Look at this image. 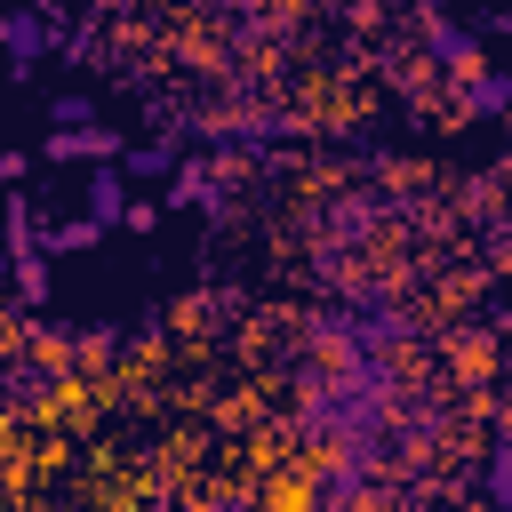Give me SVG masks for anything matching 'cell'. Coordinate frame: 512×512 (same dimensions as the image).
Masks as SVG:
<instances>
[{"instance_id":"1","label":"cell","mask_w":512,"mask_h":512,"mask_svg":"<svg viewBox=\"0 0 512 512\" xmlns=\"http://www.w3.org/2000/svg\"><path fill=\"white\" fill-rule=\"evenodd\" d=\"M72 376H80L72 360L32 352V344H8V360H0V408H8V424H32L40 408H56Z\"/></svg>"},{"instance_id":"2","label":"cell","mask_w":512,"mask_h":512,"mask_svg":"<svg viewBox=\"0 0 512 512\" xmlns=\"http://www.w3.org/2000/svg\"><path fill=\"white\" fill-rule=\"evenodd\" d=\"M416 32H424V64H432L440 80H472V72H480V32H472V24L440 16V8H416Z\"/></svg>"},{"instance_id":"3","label":"cell","mask_w":512,"mask_h":512,"mask_svg":"<svg viewBox=\"0 0 512 512\" xmlns=\"http://www.w3.org/2000/svg\"><path fill=\"white\" fill-rule=\"evenodd\" d=\"M0 48H8V80H32L56 56V8H8L0 16Z\"/></svg>"},{"instance_id":"4","label":"cell","mask_w":512,"mask_h":512,"mask_svg":"<svg viewBox=\"0 0 512 512\" xmlns=\"http://www.w3.org/2000/svg\"><path fill=\"white\" fill-rule=\"evenodd\" d=\"M160 208H176V216H232V168H216V160H184L176 168V184L160 192Z\"/></svg>"},{"instance_id":"5","label":"cell","mask_w":512,"mask_h":512,"mask_svg":"<svg viewBox=\"0 0 512 512\" xmlns=\"http://www.w3.org/2000/svg\"><path fill=\"white\" fill-rule=\"evenodd\" d=\"M448 104L464 120H512V64H480L472 80H448Z\"/></svg>"},{"instance_id":"6","label":"cell","mask_w":512,"mask_h":512,"mask_svg":"<svg viewBox=\"0 0 512 512\" xmlns=\"http://www.w3.org/2000/svg\"><path fill=\"white\" fill-rule=\"evenodd\" d=\"M360 496H368V472H360L352 456H320V472L304 480V504H312V512H352Z\"/></svg>"},{"instance_id":"7","label":"cell","mask_w":512,"mask_h":512,"mask_svg":"<svg viewBox=\"0 0 512 512\" xmlns=\"http://www.w3.org/2000/svg\"><path fill=\"white\" fill-rule=\"evenodd\" d=\"M128 176L120 168H88V184H80V216L96 224V232H128Z\"/></svg>"},{"instance_id":"8","label":"cell","mask_w":512,"mask_h":512,"mask_svg":"<svg viewBox=\"0 0 512 512\" xmlns=\"http://www.w3.org/2000/svg\"><path fill=\"white\" fill-rule=\"evenodd\" d=\"M176 168H184V144H176V136L128 144V160H120V176H136V184H176Z\"/></svg>"},{"instance_id":"9","label":"cell","mask_w":512,"mask_h":512,"mask_svg":"<svg viewBox=\"0 0 512 512\" xmlns=\"http://www.w3.org/2000/svg\"><path fill=\"white\" fill-rule=\"evenodd\" d=\"M480 504L488 512H512V416L496 424V440H488V472H480Z\"/></svg>"},{"instance_id":"10","label":"cell","mask_w":512,"mask_h":512,"mask_svg":"<svg viewBox=\"0 0 512 512\" xmlns=\"http://www.w3.org/2000/svg\"><path fill=\"white\" fill-rule=\"evenodd\" d=\"M40 232H48V224L32 216V192H8V256H0V264H8V272L32 264V256H40Z\"/></svg>"},{"instance_id":"11","label":"cell","mask_w":512,"mask_h":512,"mask_svg":"<svg viewBox=\"0 0 512 512\" xmlns=\"http://www.w3.org/2000/svg\"><path fill=\"white\" fill-rule=\"evenodd\" d=\"M88 128H104V120H96V96L56 88V96H48V136H88Z\"/></svg>"},{"instance_id":"12","label":"cell","mask_w":512,"mask_h":512,"mask_svg":"<svg viewBox=\"0 0 512 512\" xmlns=\"http://www.w3.org/2000/svg\"><path fill=\"white\" fill-rule=\"evenodd\" d=\"M96 240H104V232H96L88 216H56V224L40 232V256H88Z\"/></svg>"},{"instance_id":"13","label":"cell","mask_w":512,"mask_h":512,"mask_svg":"<svg viewBox=\"0 0 512 512\" xmlns=\"http://www.w3.org/2000/svg\"><path fill=\"white\" fill-rule=\"evenodd\" d=\"M56 296V272H48V256H32V264H16V304L8 312H24V320H40V304Z\"/></svg>"},{"instance_id":"14","label":"cell","mask_w":512,"mask_h":512,"mask_svg":"<svg viewBox=\"0 0 512 512\" xmlns=\"http://www.w3.org/2000/svg\"><path fill=\"white\" fill-rule=\"evenodd\" d=\"M136 352V336L128 328H112V320H96V328H80V360H96V368H112V360H128Z\"/></svg>"},{"instance_id":"15","label":"cell","mask_w":512,"mask_h":512,"mask_svg":"<svg viewBox=\"0 0 512 512\" xmlns=\"http://www.w3.org/2000/svg\"><path fill=\"white\" fill-rule=\"evenodd\" d=\"M184 512H256V496L248 488H224V496H192Z\"/></svg>"},{"instance_id":"16","label":"cell","mask_w":512,"mask_h":512,"mask_svg":"<svg viewBox=\"0 0 512 512\" xmlns=\"http://www.w3.org/2000/svg\"><path fill=\"white\" fill-rule=\"evenodd\" d=\"M24 176H32V152L8 144V152H0V184H24Z\"/></svg>"},{"instance_id":"17","label":"cell","mask_w":512,"mask_h":512,"mask_svg":"<svg viewBox=\"0 0 512 512\" xmlns=\"http://www.w3.org/2000/svg\"><path fill=\"white\" fill-rule=\"evenodd\" d=\"M496 328H512V288H504V296H496Z\"/></svg>"}]
</instances>
